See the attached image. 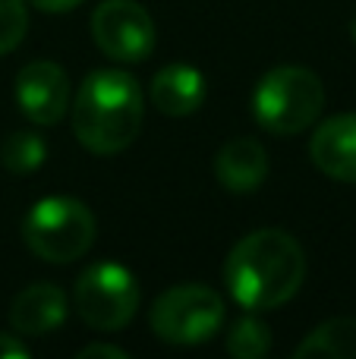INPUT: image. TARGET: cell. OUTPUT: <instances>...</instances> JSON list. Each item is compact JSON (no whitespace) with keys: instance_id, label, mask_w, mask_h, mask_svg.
<instances>
[{"instance_id":"6da1fadb","label":"cell","mask_w":356,"mask_h":359,"mask_svg":"<svg viewBox=\"0 0 356 359\" xmlns=\"http://www.w3.org/2000/svg\"><path fill=\"white\" fill-rule=\"evenodd\" d=\"M306 280L303 246L278 227L246 233L224 262V284L246 312L278 309L300 293Z\"/></svg>"},{"instance_id":"7a4b0ae2","label":"cell","mask_w":356,"mask_h":359,"mask_svg":"<svg viewBox=\"0 0 356 359\" xmlns=\"http://www.w3.org/2000/svg\"><path fill=\"white\" fill-rule=\"evenodd\" d=\"M73 136L92 155H120L136 142L145 120V95L123 69H95L73 101Z\"/></svg>"},{"instance_id":"3957f363","label":"cell","mask_w":356,"mask_h":359,"mask_svg":"<svg viewBox=\"0 0 356 359\" xmlns=\"http://www.w3.org/2000/svg\"><path fill=\"white\" fill-rule=\"evenodd\" d=\"M325 86L306 67H278L252 92V117L271 136H296L319 120Z\"/></svg>"},{"instance_id":"277c9868","label":"cell","mask_w":356,"mask_h":359,"mask_svg":"<svg viewBox=\"0 0 356 359\" xmlns=\"http://www.w3.org/2000/svg\"><path fill=\"white\" fill-rule=\"evenodd\" d=\"M95 215L85 202L73 196H48L29 208L22 217V240L38 259L67 265L92 249L95 243Z\"/></svg>"},{"instance_id":"5b68a950","label":"cell","mask_w":356,"mask_h":359,"mask_svg":"<svg viewBox=\"0 0 356 359\" xmlns=\"http://www.w3.org/2000/svg\"><path fill=\"white\" fill-rule=\"evenodd\" d=\"M227 306L218 290L205 284H177L155 299L149 325L155 337L174 347L205 344L224 328Z\"/></svg>"},{"instance_id":"8992f818","label":"cell","mask_w":356,"mask_h":359,"mask_svg":"<svg viewBox=\"0 0 356 359\" xmlns=\"http://www.w3.org/2000/svg\"><path fill=\"white\" fill-rule=\"evenodd\" d=\"M73 306L95 331H120L139 309V284L120 262H95L76 278Z\"/></svg>"},{"instance_id":"52a82bcc","label":"cell","mask_w":356,"mask_h":359,"mask_svg":"<svg viewBox=\"0 0 356 359\" xmlns=\"http://www.w3.org/2000/svg\"><path fill=\"white\" fill-rule=\"evenodd\" d=\"M92 38L117 63H142L155 50V19L136 0H104L92 13Z\"/></svg>"},{"instance_id":"ba28073f","label":"cell","mask_w":356,"mask_h":359,"mask_svg":"<svg viewBox=\"0 0 356 359\" xmlns=\"http://www.w3.org/2000/svg\"><path fill=\"white\" fill-rule=\"evenodd\" d=\"M16 104L32 123L50 126L69 111V76L54 60H32L16 76Z\"/></svg>"},{"instance_id":"9c48e42d","label":"cell","mask_w":356,"mask_h":359,"mask_svg":"<svg viewBox=\"0 0 356 359\" xmlns=\"http://www.w3.org/2000/svg\"><path fill=\"white\" fill-rule=\"evenodd\" d=\"M309 158L325 177L356 183V114H338L313 133Z\"/></svg>"},{"instance_id":"30bf717a","label":"cell","mask_w":356,"mask_h":359,"mask_svg":"<svg viewBox=\"0 0 356 359\" xmlns=\"http://www.w3.org/2000/svg\"><path fill=\"white\" fill-rule=\"evenodd\" d=\"M67 293L57 284H32L13 299L10 306V325L19 337H48L67 322Z\"/></svg>"},{"instance_id":"8fae6325","label":"cell","mask_w":356,"mask_h":359,"mask_svg":"<svg viewBox=\"0 0 356 359\" xmlns=\"http://www.w3.org/2000/svg\"><path fill=\"white\" fill-rule=\"evenodd\" d=\"M214 177L231 192H256L268 177L265 145L252 136H237L224 142L214 155Z\"/></svg>"},{"instance_id":"7c38bea8","label":"cell","mask_w":356,"mask_h":359,"mask_svg":"<svg viewBox=\"0 0 356 359\" xmlns=\"http://www.w3.org/2000/svg\"><path fill=\"white\" fill-rule=\"evenodd\" d=\"M149 95L164 117H189L205 101V76L193 63H167L155 73Z\"/></svg>"},{"instance_id":"4fadbf2b","label":"cell","mask_w":356,"mask_h":359,"mask_svg":"<svg viewBox=\"0 0 356 359\" xmlns=\"http://www.w3.org/2000/svg\"><path fill=\"white\" fill-rule=\"evenodd\" d=\"M296 359L313 356H334V359H356V318H331L322 322L309 337H303L294 350Z\"/></svg>"},{"instance_id":"5bb4252c","label":"cell","mask_w":356,"mask_h":359,"mask_svg":"<svg viewBox=\"0 0 356 359\" xmlns=\"http://www.w3.org/2000/svg\"><path fill=\"white\" fill-rule=\"evenodd\" d=\"M48 158V145L38 133H29V130H16L4 139L0 145V161L10 174H32L38 170Z\"/></svg>"},{"instance_id":"9a60e30c","label":"cell","mask_w":356,"mask_h":359,"mask_svg":"<svg viewBox=\"0 0 356 359\" xmlns=\"http://www.w3.org/2000/svg\"><path fill=\"white\" fill-rule=\"evenodd\" d=\"M271 350V328L256 316H243L231 325L227 353L237 359H262Z\"/></svg>"},{"instance_id":"2e32d148","label":"cell","mask_w":356,"mask_h":359,"mask_svg":"<svg viewBox=\"0 0 356 359\" xmlns=\"http://www.w3.org/2000/svg\"><path fill=\"white\" fill-rule=\"evenodd\" d=\"M29 32V10L25 0H0V54H10L22 44Z\"/></svg>"},{"instance_id":"e0dca14e","label":"cell","mask_w":356,"mask_h":359,"mask_svg":"<svg viewBox=\"0 0 356 359\" xmlns=\"http://www.w3.org/2000/svg\"><path fill=\"white\" fill-rule=\"evenodd\" d=\"M10 356H29V344L19 334H0V359Z\"/></svg>"},{"instance_id":"ac0fdd59","label":"cell","mask_w":356,"mask_h":359,"mask_svg":"<svg viewBox=\"0 0 356 359\" xmlns=\"http://www.w3.org/2000/svg\"><path fill=\"white\" fill-rule=\"evenodd\" d=\"M92 356H111V359H126V350L111 347V344H92V347H82L79 359H92Z\"/></svg>"},{"instance_id":"d6986e66","label":"cell","mask_w":356,"mask_h":359,"mask_svg":"<svg viewBox=\"0 0 356 359\" xmlns=\"http://www.w3.org/2000/svg\"><path fill=\"white\" fill-rule=\"evenodd\" d=\"M29 4L44 13H69V10H76L82 0H29Z\"/></svg>"},{"instance_id":"ffe728a7","label":"cell","mask_w":356,"mask_h":359,"mask_svg":"<svg viewBox=\"0 0 356 359\" xmlns=\"http://www.w3.org/2000/svg\"><path fill=\"white\" fill-rule=\"evenodd\" d=\"M350 38H353V41H356V16L350 19Z\"/></svg>"}]
</instances>
